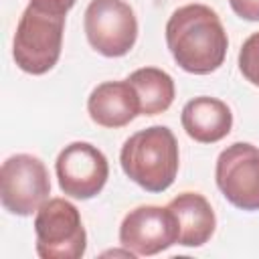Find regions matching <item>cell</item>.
I'll return each mask as SVG.
<instances>
[{"instance_id": "cell-6", "label": "cell", "mask_w": 259, "mask_h": 259, "mask_svg": "<svg viewBox=\"0 0 259 259\" xmlns=\"http://www.w3.org/2000/svg\"><path fill=\"white\" fill-rule=\"evenodd\" d=\"M89 45L103 57L127 55L138 38V18L123 0H91L83 18Z\"/></svg>"}, {"instance_id": "cell-5", "label": "cell", "mask_w": 259, "mask_h": 259, "mask_svg": "<svg viewBox=\"0 0 259 259\" xmlns=\"http://www.w3.org/2000/svg\"><path fill=\"white\" fill-rule=\"evenodd\" d=\"M51 194V178L45 162L32 154H14L0 168L2 206L18 217H28Z\"/></svg>"}, {"instance_id": "cell-8", "label": "cell", "mask_w": 259, "mask_h": 259, "mask_svg": "<svg viewBox=\"0 0 259 259\" xmlns=\"http://www.w3.org/2000/svg\"><path fill=\"white\" fill-rule=\"evenodd\" d=\"M59 188L79 200H89L101 192L109 176L105 154L89 142H73L65 146L55 162Z\"/></svg>"}, {"instance_id": "cell-3", "label": "cell", "mask_w": 259, "mask_h": 259, "mask_svg": "<svg viewBox=\"0 0 259 259\" xmlns=\"http://www.w3.org/2000/svg\"><path fill=\"white\" fill-rule=\"evenodd\" d=\"M65 16L45 12L28 4L16 24L12 40V57L18 69L30 75L49 73L63 49Z\"/></svg>"}, {"instance_id": "cell-16", "label": "cell", "mask_w": 259, "mask_h": 259, "mask_svg": "<svg viewBox=\"0 0 259 259\" xmlns=\"http://www.w3.org/2000/svg\"><path fill=\"white\" fill-rule=\"evenodd\" d=\"M77 0H30L28 4H32L34 8H40L45 12H53V14H63L67 16V12L75 6Z\"/></svg>"}, {"instance_id": "cell-7", "label": "cell", "mask_w": 259, "mask_h": 259, "mask_svg": "<svg viewBox=\"0 0 259 259\" xmlns=\"http://www.w3.org/2000/svg\"><path fill=\"white\" fill-rule=\"evenodd\" d=\"M223 196L241 210H259V148L247 142L227 146L214 168Z\"/></svg>"}, {"instance_id": "cell-10", "label": "cell", "mask_w": 259, "mask_h": 259, "mask_svg": "<svg viewBox=\"0 0 259 259\" xmlns=\"http://www.w3.org/2000/svg\"><path fill=\"white\" fill-rule=\"evenodd\" d=\"M89 117L103 127H123L140 115V97L136 87L125 81L99 83L87 99Z\"/></svg>"}, {"instance_id": "cell-11", "label": "cell", "mask_w": 259, "mask_h": 259, "mask_svg": "<svg viewBox=\"0 0 259 259\" xmlns=\"http://www.w3.org/2000/svg\"><path fill=\"white\" fill-rule=\"evenodd\" d=\"M182 127L194 142L214 144L229 136L233 127V113L229 105L217 97H194L182 107Z\"/></svg>"}, {"instance_id": "cell-12", "label": "cell", "mask_w": 259, "mask_h": 259, "mask_svg": "<svg viewBox=\"0 0 259 259\" xmlns=\"http://www.w3.org/2000/svg\"><path fill=\"white\" fill-rule=\"evenodd\" d=\"M178 221V245L202 247L214 233L217 217L210 202L198 192H182L168 202Z\"/></svg>"}, {"instance_id": "cell-14", "label": "cell", "mask_w": 259, "mask_h": 259, "mask_svg": "<svg viewBox=\"0 0 259 259\" xmlns=\"http://www.w3.org/2000/svg\"><path fill=\"white\" fill-rule=\"evenodd\" d=\"M239 69L243 77L259 87V32H253L239 51Z\"/></svg>"}, {"instance_id": "cell-9", "label": "cell", "mask_w": 259, "mask_h": 259, "mask_svg": "<svg viewBox=\"0 0 259 259\" xmlns=\"http://www.w3.org/2000/svg\"><path fill=\"white\" fill-rule=\"evenodd\" d=\"M119 243L142 257L158 255L178 243L176 214L168 206H136L119 225Z\"/></svg>"}, {"instance_id": "cell-4", "label": "cell", "mask_w": 259, "mask_h": 259, "mask_svg": "<svg viewBox=\"0 0 259 259\" xmlns=\"http://www.w3.org/2000/svg\"><path fill=\"white\" fill-rule=\"evenodd\" d=\"M36 253L42 259H79L87 249V233L79 208L65 198H47L34 217Z\"/></svg>"}, {"instance_id": "cell-15", "label": "cell", "mask_w": 259, "mask_h": 259, "mask_svg": "<svg viewBox=\"0 0 259 259\" xmlns=\"http://www.w3.org/2000/svg\"><path fill=\"white\" fill-rule=\"evenodd\" d=\"M233 12L245 20H259V0H229Z\"/></svg>"}, {"instance_id": "cell-2", "label": "cell", "mask_w": 259, "mask_h": 259, "mask_svg": "<svg viewBox=\"0 0 259 259\" xmlns=\"http://www.w3.org/2000/svg\"><path fill=\"white\" fill-rule=\"evenodd\" d=\"M119 162L132 182L148 192H164L178 174V142L166 125H150L123 142Z\"/></svg>"}, {"instance_id": "cell-13", "label": "cell", "mask_w": 259, "mask_h": 259, "mask_svg": "<svg viewBox=\"0 0 259 259\" xmlns=\"http://www.w3.org/2000/svg\"><path fill=\"white\" fill-rule=\"evenodd\" d=\"M127 81L136 87L142 115H158L166 111L176 95L172 77L158 67H142L130 73Z\"/></svg>"}, {"instance_id": "cell-1", "label": "cell", "mask_w": 259, "mask_h": 259, "mask_svg": "<svg viewBox=\"0 0 259 259\" xmlns=\"http://www.w3.org/2000/svg\"><path fill=\"white\" fill-rule=\"evenodd\" d=\"M166 45L180 69L192 75H208L223 65L229 38L210 6L186 4L168 18Z\"/></svg>"}]
</instances>
